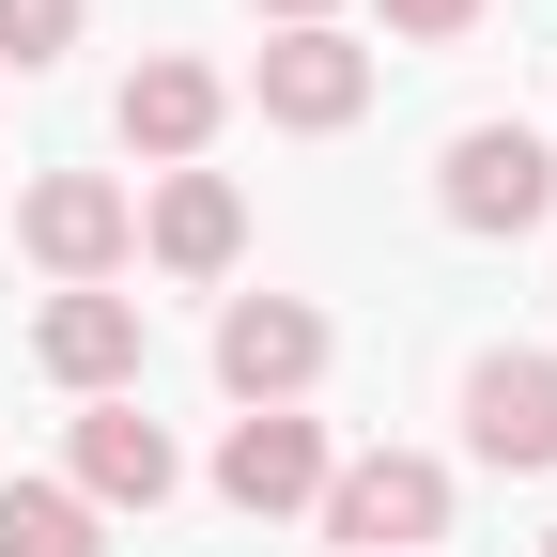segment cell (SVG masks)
<instances>
[{"mask_svg":"<svg viewBox=\"0 0 557 557\" xmlns=\"http://www.w3.org/2000/svg\"><path fill=\"white\" fill-rule=\"evenodd\" d=\"M310 511H325L341 557H418V542L449 527V465H434V449H357V465H325Z\"/></svg>","mask_w":557,"mask_h":557,"instance_id":"6da1fadb","label":"cell"},{"mask_svg":"<svg viewBox=\"0 0 557 557\" xmlns=\"http://www.w3.org/2000/svg\"><path fill=\"white\" fill-rule=\"evenodd\" d=\"M434 201H449V233H542L557 218V139L542 124H465Z\"/></svg>","mask_w":557,"mask_h":557,"instance_id":"7a4b0ae2","label":"cell"},{"mask_svg":"<svg viewBox=\"0 0 557 557\" xmlns=\"http://www.w3.org/2000/svg\"><path fill=\"white\" fill-rule=\"evenodd\" d=\"M16 248L62 278V295H109V263L139 248V201H124L109 171H47V186L16 201Z\"/></svg>","mask_w":557,"mask_h":557,"instance_id":"3957f363","label":"cell"},{"mask_svg":"<svg viewBox=\"0 0 557 557\" xmlns=\"http://www.w3.org/2000/svg\"><path fill=\"white\" fill-rule=\"evenodd\" d=\"M310 372H325V310H310V295H233V310H218V387H233L248 418L295 403Z\"/></svg>","mask_w":557,"mask_h":557,"instance_id":"277c9868","label":"cell"},{"mask_svg":"<svg viewBox=\"0 0 557 557\" xmlns=\"http://www.w3.org/2000/svg\"><path fill=\"white\" fill-rule=\"evenodd\" d=\"M325 465H341V449H325V418L263 403V418H233V434H218V496L278 527V511H310V496H325Z\"/></svg>","mask_w":557,"mask_h":557,"instance_id":"5b68a950","label":"cell"},{"mask_svg":"<svg viewBox=\"0 0 557 557\" xmlns=\"http://www.w3.org/2000/svg\"><path fill=\"white\" fill-rule=\"evenodd\" d=\"M248 94H263V124L325 139V124H357V109H372V47H357V32H278Z\"/></svg>","mask_w":557,"mask_h":557,"instance_id":"8992f818","label":"cell"},{"mask_svg":"<svg viewBox=\"0 0 557 557\" xmlns=\"http://www.w3.org/2000/svg\"><path fill=\"white\" fill-rule=\"evenodd\" d=\"M32 372L78 387V403H124V372H139V295H47V310H32Z\"/></svg>","mask_w":557,"mask_h":557,"instance_id":"52a82bcc","label":"cell"},{"mask_svg":"<svg viewBox=\"0 0 557 557\" xmlns=\"http://www.w3.org/2000/svg\"><path fill=\"white\" fill-rule=\"evenodd\" d=\"M465 449L511 465V480H542L557 465V357H480L465 372Z\"/></svg>","mask_w":557,"mask_h":557,"instance_id":"ba28073f","label":"cell"},{"mask_svg":"<svg viewBox=\"0 0 557 557\" xmlns=\"http://www.w3.org/2000/svg\"><path fill=\"white\" fill-rule=\"evenodd\" d=\"M171 480H186V449H171L139 403H94V418H78V465H62V496H78V511H156Z\"/></svg>","mask_w":557,"mask_h":557,"instance_id":"9c48e42d","label":"cell"},{"mask_svg":"<svg viewBox=\"0 0 557 557\" xmlns=\"http://www.w3.org/2000/svg\"><path fill=\"white\" fill-rule=\"evenodd\" d=\"M218 109H233V94H218V62H171V47H156V62H139V78H124V156H156V171H186L201 139H218Z\"/></svg>","mask_w":557,"mask_h":557,"instance_id":"30bf717a","label":"cell"},{"mask_svg":"<svg viewBox=\"0 0 557 557\" xmlns=\"http://www.w3.org/2000/svg\"><path fill=\"white\" fill-rule=\"evenodd\" d=\"M139 248H156L171 278H233V248H248V201H233L218 171H156V218H139Z\"/></svg>","mask_w":557,"mask_h":557,"instance_id":"8fae6325","label":"cell"},{"mask_svg":"<svg viewBox=\"0 0 557 557\" xmlns=\"http://www.w3.org/2000/svg\"><path fill=\"white\" fill-rule=\"evenodd\" d=\"M0 557H109V542L62 480H0Z\"/></svg>","mask_w":557,"mask_h":557,"instance_id":"7c38bea8","label":"cell"},{"mask_svg":"<svg viewBox=\"0 0 557 557\" xmlns=\"http://www.w3.org/2000/svg\"><path fill=\"white\" fill-rule=\"evenodd\" d=\"M78 47V0H0V78H16V62H62Z\"/></svg>","mask_w":557,"mask_h":557,"instance_id":"4fadbf2b","label":"cell"},{"mask_svg":"<svg viewBox=\"0 0 557 557\" xmlns=\"http://www.w3.org/2000/svg\"><path fill=\"white\" fill-rule=\"evenodd\" d=\"M387 32H403V47H465V32H480V0H387Z\"/></svg>","mask_w":557,"mask_h":557,"instance_id":"5bb4252c","label":"cell"},{"mask_svg":"<svg viewBox=\"0 0 557 557\" xmlns=\"http://www.w3.org/2000/svg\"><path fill=\"white\" fill-rule=\"evenodd\" d=\"M263 16H278V32H341V0H263Z\"/></svg>","mask_w":557,"mask_h":557,"instance_id":"9a60e30c","label":"cell"},{"mask_svg":"<svg viewBox=\"0 0 557 557\" xmlns=\"http://www.w3.org/2000/svg\"><path fill=\"white\" fill-rule=\"evenodd\" d=\"M542 557H557V542H542Z\"/></svg>","mask_w":557,"mask_h":557,"instance_id":"2e32d148","label":"cell"}]
</instances>
